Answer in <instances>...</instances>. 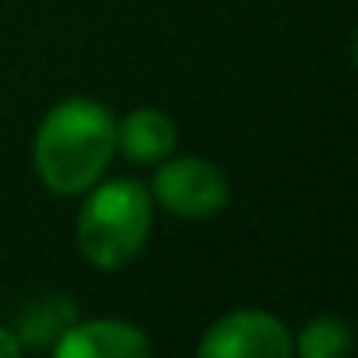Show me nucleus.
<instances>
[{"mask_svg":"<svg viewBox=\"0 0 358 358\" xmlns=\"http://www.w3.org/2000/svg\"><path fill=\"white\" fill-rule=\"evenodd\" d=\"M116 155V116L99 99L57 102L36 130L32 162L43 187L57 197H81L106 176Z\"/></svg>","mask_w":358,"mask_h":358,"instance_id":"obj_1","label":"nucleus"},{"mask_svg":"<svg viewBox=\"0 0 358 358\" xmlns=\"http://www.w3.org/2000/svg\"><path fill=\"white\" fill-rule=\"evenodd\" d=\"M78 211V250L99 271H120L134 264L151 236L155 201L137 179H99L81 194Z\"/></svg>","mask_w":358,"mask_h":358,"instance_id":"obj_2","label":"nucleus"},{"mask_svg":"<svg viewBox=\"0 0 358 358\" xmlns=\"http://www.w3.org/2000/svg\"><path fill=\"white\" fill-rule=\"evenodd\" d=\"M148 190L155 204H162L169 215L187 218V222H208L222 215L232 197L229 176L201 155L162 158Z\"/></svg>","mask_w":358,"mask_h":358,"instance_id":"obj_3","label":"nucleus"},{"mask_svg":"<svg viewBox=\"0 0 358 358\" xmlns=\"http://www.w3.org/2000/svg\"><path fill=\"white\" fill-rule=\"evenodd\" d=\"M201 358H292V330L264 309H236L215 320L201 344Z\"/></svg>","mask_w":358,"mask_h":358,"instance_id":"obj_4","label":"nucleus"},{"mask_svg":"<svg viewBox=\"0 0 358 358\" xmlns=\"http://www.w3.org/2000/svg\"><path fill=\"white\" fill-rule=\"evenodd\" d=\"M50 351L57 358H148L151 341L127 320H78Z\"/></svg>","mask_w":358,"mask_h":358,"instance_id":"obj_5","label":"nucleus"},{"mask_svg":"<svg viewBox=\"0 0 358 358\" xmlns=\"http://www.w3.org/2000/svg\"><path fill=\"white\" fill-rule=\"evenodd\" d=\"M176 141L179 130L172 116L155 106H141L123 120H116V151L134 165H158L176 151Z\"/></svg>","mask_w":358,"mask_h":358,"instance_id":"obj_6","label":"nucleus"},{"mask_svg":"<svg viewBox=\"0 0 358 358\" xmlns=\"http://www.w3.org/2000/svg\"><path fill=\"white\" fill-rule=\"evenodd\" d=\"M81 320V309L71 295L64 292H46V295H36L32 302H25L15 316V327L11 334L18 337L22 348H32V351H46L57 344V337Z\"/></svg>","mask_w":358,"mask_h":358,"instance_id":"obj_7","label":"nucleus"},{"mask_svg":"<svg viewBox=\"0 0 358 358\" xmlns=\"http://www.w3.org/2000/svg\"><path fill=\"white\" fill-rule=\"evenodd\" d=\"M355 348L351 323L341 316H313L299 337H292V355L302 358H344Z\"/></svg>","mask_w":358,"mask_h":358,"instance_id":"obj_8","label":"nucleus"},{"mask_svg":"<svg viewBox=\"0 0 358 358\" xmlns=\"http://www.w3.org/2000/svg\"><path fill=\"white\" fill-rule=\"evenodd\" d=\"M18 351H22V344L11 334V327H0V358H15Z\"/></svg>","mask_w":358,"mask_h":358,"instance_id":"obj_9","label":"nucleus"}]
</instances>
